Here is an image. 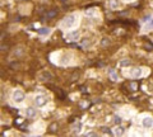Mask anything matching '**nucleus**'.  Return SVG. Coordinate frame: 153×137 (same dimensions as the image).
Masks as SVG:
<instances>
[{
	"label": "nucleus",
	"instance_id": "obj_1",
	"mask_svg": "<svg viewBox=\"0 0 153 137\" xmlns=\"http://www.w3.org/2000/svg\"><path fill=\"white\" fill-rule=\"evenodd\" d=\"M74 23H75V15H69V17H66L63 21L61 27H64V28H71L74 26Z\"/></svg>",
	"mask_w": 153,
	"mask_h": 137
},
{
	"label": "nucleus",
	"instance_id": "obj_14",
	"mask_svg": "<svg viewBox=\"0 0 153 137\" xmlns=\"http://www.w3.org/2000/svg\"><path fill=\"white\" fill-rule=\"evenodd\" d=\"M121 122H123V119H121L119 115H115V117H114V123H115V124H120Z\"/></svg>",
	"mask_w": 153,
	"mask_h": 137
},
{
	"label": "nucleus",
	"instance_id": "obj_21",
	"mask_svg": "<svg viewBox=\"0 0 153 137\" xmlns=\"http://www.w3.org/2000/svg\"><path fill=\"white\" fill-rule=\"evenodd\" d=\"M147 27H148V28H152V27H153V19L148 23V26H147Z\"/></svg>",
	"mask_w": 153,
	"mask_h": 137
},
{
	"label": "nucleus",
	"instance_id": "obj_20",
	"mask_svg": "<svg viewBox=\"0 0 153 137\" xmlns=\"http://www.w3.org/2000/svg\"><path fill=\"white\" fill-rule=\"evenodd\" d=\"M149 19H150V17H149V15H147V17H144V18H143V22H148Z\"/></svg>",
	"mask_w": 153,
	"mask_h": 137
},
{
	"label": "nucleus",
	"instance_id": "obj_3",
	"mask_svg": "<svg viewBox=\"0 0 153 137\" xmlns=\"http://www.w3.org/2000/svg\"><path fill=\"white\" fill-rule=\"evenodd\" d=\"M47 102H49V99L45 95H37L36 99H35V103H36L37 107H43V105L47 104Z\"/></svg>",
	"mask_w": 153,
	"mask_h": 137
},
{
	"label": "nucleus",
	"instance_id": "obj_19",
	"mask_svg": "<svg viewBox=\"0 0 153 137\" xmlns=\"http://www.w3.org/2000/svg\"><path fill=\"white\" fill-rule=\"evenodd\" d=\"M88 43H89V40H84V41L82 42V45H83V46H87Z\"/></svg>",
	"mask_w": 153,
	"mask_h": 137
},
{
	"label": "nucleus",
	"instance_id": "obj_12",
	"mask_svg": "<svg viewBox=\"0 0 153 137\" xmlns=\"http://www.w3.org/2000/svg\"><path fill=\"white\" fill-rule=\"evenodd\" d=\"M38 33H40V34H42V36H43V34H49V33H50V28H47V27L41 28V29L38 31Z\"/></svg>",
	"mask_w": 153,
	"mask_h": 137
},
{
	"label": "nucleus",
	"instance_id": "obj_18",
	"mask_svg": "<svg viewBox=\"0 0 153 137\" xmlns=\"http://www.w3.org/2000/svg\"><path fill=\"white\" fill-rule=\"evenodd\" d=\"M107 43H109V40H106V38H105L103 41H101V45H102V46H106Z\"/></svg>",
	"mask_w": 153,
	"mask_h": 137
},
{
	"label": "nucleus",
	"instance_id": "obj_16",
	"mask_svg": "<svg viewBox=\"0 0 153 137\" xmlns=\"http://www.w3.org/2000/svg\"><path fill=\"white\" fill-rule=\"evenodd\" d=\"M144 47H145L147 50H153V45H150V43H148V42L144 45Z\"/></svg>",
	"mask_w": 153,
	"mask_h": 137
},
{
	"label": "nucleus",
	"instance_id": "obj_15",
	"mask_svg": "<svg viewBox=\"0 0 153 137\" xmlns=\"http://www.w3.org/2000/svg\"><path fill=\"white\" fill-rule=\"evenodd\" d=\"M102 131L107 134H112V131H110V128H107V127H102Z\"/></svg>",
	"mask_w": 153,
	"mask_h": 137
},
{
	"label": "nucleus",
	"instance_id": "obj_6",
	"mask_svg": "<svg viewBox=\"0 0 153 137\" xmlns=\"http://www.w3.org/2000/svg\"><path fill=\"white\" fill-rule=\"evenodd\" d=\"M26 114H27V117L28 118H35L36 115H37V110L35 109V108H27V110H26Z\"/></svg>",
	"mask_w": 153,
	"mask_h": 137
},
{
	"label": "nucleus",
	"instance_id": "obj_7",
	"mask_svg": "<svg viewBox=\"0 0 153 137\" xmlns=\"http://www.w3.org/2000/svg\"><path fill=\"white\" fill-rule=\"evenodd\" d=\"M57 129H59V123H56V122H52V123L49 126V131H50L51 133L57 132Z\"/></svg>",
	"mask_w": 153,
	"mask_h": 137
},
{
	"label": "nucleus",
	"instance_id": "obj_8",
	"mask_svg": "<svg viewBox=\"0 0 153 137\" xmlns=\"http://www.w3.org/2000/svg\"><path fill=\"white\" fill-rule=\"evenodd\" d=\"M79 34H81L79 31H75V32L69 33V34H68V38H69V40H78V38H79Z\"/></svg>",
	"mask_w": 153,
	"mask_h": 137
},
{
	"label": "nucleus",
	"instance_id": "obj_9",
	"mask_svg": "<svg viewBox=\"0 0 153 137\" xmlns=\"http://www.w3.org/2000/svg\"><path fill=\"white\" fill-rule=\"evenodd\" d=\"M57 15V10H55V9H51V10H49L47 12V14H46V18L47 19H52V18H55Z\"/></svg>",
	"mask_w": 153,
	"mask_h": 137
},
{
	"label": "nucleus",
	"instance_id": "obj_23",
	"mask_svg": "<svg viewBox=\"0 0 153 137\" xmlns=\"http://www.w3.org/2000/svg\"><path fill=\"white\" fill-rule=\"evenodd\" d=\"M22 2H27V0H22Z\"/></svg>",
	"mask_w": 153,
	"mask_h": 137
},
{
	"label": "nucleus",
	"instance_id": "obj_13",
	"mask_svg": "<svg viewBox=\"0 0 153 137\" xmlns=\"http://www.w3.org/2000/svg\"><path fill=\"white\" fill-rule=\"evenodd\" d=\"M131 62H130V60H121L120 61V66L121 67H125V66H129Z\"/></svg>",
	"mask_w": 153,
	"mask_h": 137
},
{
	"label": "nucleus",
	"instance_id": "obj_5",
	"mask_svg": "<svg viewBox=\"0 0 153 137\" xmlns=\"http://www.w3.org/2000/svg\"><path fill=\"white\" fill-rule=\"evenodd\" d=\"M142 74H143V71H142V69H140V67H135V69H131V70H130V76H131V77H134V79L140 77V76H142Z\"/></svg>",
	"mask_w": 153,
	"mask_h": 137
},
{
	"label": "nucleus",
	"instance_id": "obj_4",
	"mask_svg": "<svg viewBox=\"0 0 153 137\" xmlns=\"http://www.w3.org/2000/svg\"><path fill=\"white\" fill-rule=\"evenodd\" d=\"M142 126H143L144 128H152V127H153V118H150V117L143 118V119H142Z\"/></svg>",
	"mask_w": 153,
	"mask_h": 137
},
{
	"label": "nucleus",
	"instance_id": "obj_2",
	"mask_svg": "<svg viewBox=\"0 0 153 137\" xmlns=\"http://www.w3.org/2000/svg\"><path fill=\"white\" fill-rule=\"evenodd\" d=\"M24 99H26V94L22 90H14V93H13V100L16 103H22Z\"/></svg>",
	"mask_w": 153,
	"mask_h": 137
},
{
	"label": "nucleus",
	"instance_id": "obj_22",
	"mask_svg": "<svg viewBox=\"0 0 153 137\" xmlns=\"http://www.w3.org/2000/svg\"><path fill=\"white\" fill-rule=\"evenodd\" d=\"M87 136H97V133H95V132H89V133H87Z\"/></svg>",
	"mask_w": 153,
	"mask_h": 137
},
{
	"label": "nucleus",
	"instance_id": "obj_10",
	"mask_svg": "<svg viewBox=\"0 0 153 137\" xmlns=\"http://www.w3.org/2000/svg\"><path fill=\"white\" fill-rule=\"evenodd\" d=\"M109 75H110L111 80H114V81H117V80H119L117 74H116V71H115L114 69H110V70H109Z\"/></svg>",
	"mask_w": 153,
	"mask_h": 137
},
{
	"label": "nucleus",
	"instance_id": "obj_17",
	"mask_svg": "<svg viewBox=\"0 0 153 137\" xmlns=\"http://www.w3.org/2000/svg\"><path fill=\"white\" fill-rule=\"evenodd\" d=\"M136 86H138V85H136V83H131V84H130L131 90H135V89H136Z\"/></svg>",
	"mask_w": 153,
	"mask_h": 137
},
{
	"label": "nucleus",
	"instance_id": "obj_11",
	"mask_svg": "<svg viewBox=\"0 0 153 137\" xmlns=\"http://www.w3.org/2000/svg\"><path fill=\"white\" fill-rule=\"evenodd\" d=\"M124 133H125V128L121 127L120 124H117V128L115 129V134H116V136H123Z\"/></svg>",
	"mask_w": 153,
	"mask_h": 137
}]
</instances>
